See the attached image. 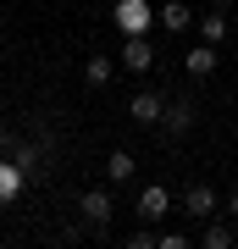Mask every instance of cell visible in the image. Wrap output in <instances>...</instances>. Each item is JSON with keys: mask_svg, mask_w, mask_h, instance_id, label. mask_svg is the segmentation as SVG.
Instances as JSON below:
<instances>
[{"mask_svg": "<svg viewBox=\"0 0 238 249\" xmlns=\"http://www.w3.org/2000/svg\"><path fill=\"white\" fill-rule=\"evenodd\" d=\"M116 28L122 34H150V22H155V11H150V0H116Z\"/></svg>", "mask_w": 238, "mask_h": 249, "instance_id": "1", "label": "cell"}, {"mask_svg": "<svg viewBox=\"0 0 238 249\" xmlns=\"http://www.w3.org/2000/svg\"><path fill=\"white\" fill-rule=\"evenodd\" d=\"M183 211L194 216V222H211V216H216V188L211 183H188L183 188Z\"/></svg>", "mask_w": 238, "mask_h": 249, "instance_id": "2", "label": "cell"}, {"mask_svg": "<svg viewBox=\"0 0 238 249\" xmlns=\"http://www.w3.org/2000/svg\"><path fill=\"white\" fill-rule=\"evenodd\" d=\"M122 61H128V72H150V67H155V50H150V39H144V34H128V45H122Z\"/></svg>", "mask_w": 238, "mask_h": 249, "instance_id": "3", "label": "cell"}, {"mask_svg": "<svg viewBox=\"0 0 238 249\" xmlns=\"http://www.w3.org/2000/svg\"><path fill=\"white\" fill-rule=\"evenodd\" d=\"M166 211H172V194H166L161 183H150V188L139 194V216H144V222H161Z\"/></svg>", "mask_w": 238, "mask_h": 249, "instance_id": "4", "label": "cell"}, {"mask_svg": "<svg viewBox=\"0 0 238 249\" xmlns=\"http://www.w3.org/2000/svg\"><path fill=\"white\" fill-rule=\"evenodd\" d=\"M128 111H133V122H161V116H166V106H161V94H155V89H139Z\"/></svg>", "mask_w": 238, "mask_h": 249, "instance_id": "5", "label": "cell"}, {"mask_svg": "<svg viewBox=\"0 0 238 249\" xmlns=\"http://www.w3.org/2000/svg\"><path fill=\"white\" fill-rule=\"evenodd\" d=\"M83 216H89L94 227L111 222V194H106V188H89V194H83Z\"/></svg>", "mask_w": 238, "mask_h": 249, "instance_id": "6", "label": "cell"}, {"mask_svg": "<svg viewBox=\"0 0 238 249\" xmlns=\"http://www.w3.org/2000/svg\"><path fill=\"white\" fill-rule=\"evenodd\" d=\"M155 22H161V28H172V34H183V28H188V22H194V11H188V6H183V0H166V6H161V11H155Z\"/></svg>", "mask_w": 238, "mask_h": 249, "instance_id": "7", "label": "cell"}, {"mask_svg": "<svg viewBox=\"0 0 238 249\" xmlns=\"http://www.w3.org/2000/svg\"><path fill=\"white\" fill-rule=\"evenodd\" d=\"M188 72H194V78H211V72H216V45H194V50H188V61H183Z\"/></svg>", "mask_w": 238, "mask_h": 249, "instance_id": "8", "label": "cell"}, {"mask_svg": "<svg viewBox=\"0 0 238 249\" xmlns=\"http://www.w3.org/2000/svg\"><path fill=\"white\" fill-rule=\"evenodd\" d=\"M22 178H28V172L17 166V160H11V166H6V160H0V205H6V199H17V194H22Z\"/></svg>", "mask_w": 238, "mask_h": 249, "instance_id": "9", "label": "cell"}, {"mask_svg": "<svg viewBox=\"0 0 238 249\" xmlns=\"http://www.w3.org/2000/svg\"><path fill=\"white\" fill-rule=\"evenodd\" d=\"M161 127H166V133H188V127H194V111L177 100V106H166V122H161Z\"/></svg>", "mask_w": 238, "mask_h": 249, "instance_id": "10", "label": "cell"}, {"mask_svg": "<svg viewBox=\"0 0 238 249\" xmlns=\"http://www.w3.org/2000/svg\"><path fill=\"white\" fill-rule=\"evenodd\" d=\"M106 178H111V183H128V178H133V155H128V150H111V160H106Z\"/></svg>", "mask_w": 238, "mask_h": 249, "instance_id": "11", "label": "cell"}, {"mask_svg": "<svg viewBox=\"0 0 238 249\" xmlns=\"http://www.w3.org/2000/svg\"><path fill=\"white\" fill-rule=\"evenodd\" d=\"M83 78H89V89H106V83H111V61H106V55H89Z\"/></svg>", "mask_w": 238, "mask_h": 249, "instance_id": "12", "label": "cell"}, {"mask_svg": "<svg viewBox=\"0 0 238 249\" xmlns=\"http://www.w3.org/2000/svg\"><path fill=\"white\" fill-rule=\"evenodd\" d=\"M200 39H205V45H221V39H227V22H221V17H205L200 22Z\"/></svg>", "mask_w": 238, "mask_h": 249, "instance_id": "13", "label": "cell"}, {"mask_svg": "<svg viewBox=\"0 0 238 249\" xmlns=\"http://www.w3.org/2000/svg\"><path fill=\"white\" fill-rule=\"evenodd\" d=\"M11 160H17L22 172H34V160H39V144H17V150H11Z\"/></svg>", "mask_w": 238, "mask_h": 249, "instance_id": "14", "label": "cell"}, {"mask_svg": "<svg viewBox=\"0 0 238 249\" xmlns=\"http://www.w3.org/2000/svg\"><path fill=\"white\" fill-rule=\"evenodd\" d=\"M227 244H233V232L221 227V222H216V227H205V249H227Z\"/></svg>", "mask_w": 238, "mask_h": 249, "instance_id": "15", "label": "cell"}, {"mask_svg": "<svg viewBox=\"0 0 238 249\" xmlns=\"http://www.w3.org/2000/svg\"><path fill=\"white\" fill-rule=\"evenodd\" d=\"M227 216H238V188H233V194H227Z\"/></svg>", "mask_w": 238, "mask_h": 249, "instance_id": "16", "label": "cell"}]
</instances>
